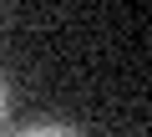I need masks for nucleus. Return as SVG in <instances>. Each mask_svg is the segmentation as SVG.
<instances>
[{
    "instance_id": "nucleus-1",
    "label": "nucleus",
    "mask_w": 152,
    "mask_h": 137,
    "mask_svg": "<svg viewBox=\"0 0 152 137\" xmlns=\"http://www.w3.org/2000/svg\"><path fill=\"white\" fill-rule=\"evenodd\" d=\"M10 137H81V132H71V127H61V122H36V127H20V132H10Z\"/></svg>"
},
{
    "instance_id": "nucleus-2",
    "label": "nucleus",
    "mask_w": 152,
    "mask_h": 137,
    "mask_svg": "<svg viewBox=\"0 0 152 137\" xmlns=\"http://www.w3.org/2000/svg\"><path fill=\"white\" fill-rule=\"evenodd\" d=\"M5 102H10V97H5V76H0V122H5Z\"/></svg>"
}]
</instances>
